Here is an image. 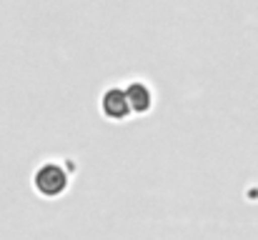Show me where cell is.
<instances>
[{"instance_id":"6da1fadb","label":"cell","mask_w":258,"mask_h":240,"mask_svg":"<svg viewBox=\"0 0 258 240\" xmlns=\"http://www.w3.org/2000/svg\"><path fill=\"white\" fill-rule=\"evenodd\" d=\"M68 185V175L60 165H43L38 173H35V188L38 193L43 195H60Z\"/></svg>"},{"instance_id":"7a4b0ae2","label":"cell","mask_w":258,"mask_h":240,"mask_svg":"<svg viewBox=\"0 0 258 240\" xmlns=\"http://www.w3.org/2000/svg\"><path fill=\"white\" fill-rule=\"evenodd\" d=\"M131 110V103H128V95L125 90H118V88H110L105 95H103V113L113 120H120L125 118Z\"/></svg>"},{"instance_id":"3957f363","label":"cell","mask_w":258,"mask_h":240,"mask_svg":"<svg viewBox=\"0 0 258 240\" xmlns=\"http://www.w3.org/2000/svg\"><path fill=\"white\" fill-rule=\"evenodd\" d=\"M125 95H128V103H131V110L136 113H146L151 108V90L143 85V83H133L125 88Z\"/></svg>"}]
</instances>
